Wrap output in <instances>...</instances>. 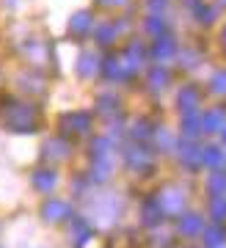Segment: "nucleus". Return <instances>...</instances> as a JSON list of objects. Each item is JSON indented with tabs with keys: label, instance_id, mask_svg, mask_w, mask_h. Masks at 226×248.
Returning a JSON list of instances; mask_svg holds the SVG:
<instances>
[{
	"label": "nucleus",
	"instance_id": "26",
	"mask_svg": "<svg viewBox=\"0 0 226 248\" xmlns=\"http://www.w3.org/2000/svg\"><path fill=\"white\" fill-rule=\"evenodd\" d=\"M218 6H226V0H218Z\"/></svg>",
	"mask_w": 226,
	"mask_h": 248
},
{
	"label": "nucleus",
	"instance_id": "7",
	"mask_svg": "<svg viewBox=\"0 0 226 248\" xmlns=\"http://www.w3.org/2000/svg\"><path fill=\"white\" fill-rule=\"evenodd\" d=\"M88 31H91V14H88V11H78V14L72 17V22H69V33L78 36V39H83Z\"/></svg>",
	"mask_w": 226,
	"mask_h": 248
},
{
	"label": "nucleus",
	"instance_id": "1",
	"mask_svg": "<svg viewBox=\"0 0 226 248\" xmlns=\"http://www.w3.org/2000/svg\"><path fill=\"white\" fill-rule=\"evenodd\" d=\"M33 119H36L33 108L14 105V110H9V116H6V127H9V130H14V133H31Z\"/></svg>",
	"mask_w": 226,
	"mask_h": 248
},
{
	"label": "nucleus",
	"instance_id": "22",
	"mask_svg": "<svg viewBox=\"0 0 226 248\" xmlns=\"http://www.w3.org/2000/svg\"><path fill=\"white\" fill-rule=\"evenodd\" d=\"M196 155H199V152L193 149L191 143H188V146H182V163H196V160H199Z\"/></svg>",
	"mask_w": 226,
	"mask_h": 248
},
{
	"label": "nucleus",
	"instance_id": "5",
	"mask_svg": "<svg viewBox=\"0 0 226 248\" xmlns=\"http://www.w3.org/2000/svg\"><path fill=\"white\" fill-rule=\"evenodd\" d=\"M116 213H119V204H116L113 196H102V199L94 204V218H102V223H113Z\"/></svg>",
	"mask_w": 226,
	"mask_h": 248
},
{
	"label": "nucleus",
	"instance_id": "12",
	"mask_svg": "<svg viewBox=\"0 0 226 248\" xmlns=\"http://www.w3.org/2000/svg\"><path fill=\"white\" fill-rule=\"evenodd\" d=\"M174 42H171V39H157V45L152 47V53H155V58L157 61H163V58H171V55H174Z\"/></svg>",
	"mask_w": 226,
	"mask_h": 248
},
{
	"label": "nucleus",
	"instance_id": "19",
	"mask_svg": "<svg viewBox=\"0 0 226 248\" xmlns=\"http://www.w3.org/2000/svg\"><path fill=\"white\" fill-rule=\"evenodd\" d=\"M221 240H224V232L221 229H215V226H212V229H207V246H221Z\"/></svg>",
	"mask_w": 226,
	"mask_h": 248
},
{
	"label": "nucleus",
	"instance_id": "21",
	"mask_svg": "<svg viewBox=\"0 0 226 248\" xmlns=\"http://www.w3.org/2000/svg\"><path fill=\"white\" fill-rule=\"evenodd\" d=\"M224 187H226V177H221V174H215V177L210 179V190H212V193H221Z\"/></svg>",
	"mask_w": 226,
	"mask_h": 248
},
{
	"label": "nucleus",
	"instance_id": "11",
	"mask_svg": "<svg viewBox=\"0 0 226 248\" xmlns=\"http://www.w3.org/2000/svg\"><path fill=\"white\" fill-rule=\"evenodd\" d=\"M201 127L207 130V133H215V130H221L224 127V110H210L207 116H204V122H201Z\"/></svg>",
	"mask_w": 226,
	"mask_h": 248
},
{
	"label": "nucleus",
	"instance_id": "20",
	"mask_svg": "<svg viewBox=\"0 0 226 248\" xmlns=\"http://www.w3.org/2000/svg\"><path fill=\"white\" fill-rule=\"evenodd\" d=\"M221 152L218 149H204V163H207V166H218V163H221Z\"/></svg>",
	"mask_w": 226,
	"mask_h": 248
},
{
	"label": "nucleus",
	"instance_id": "18",
	"mask_svg": "<svg viewBox=\"0 0 226 248\" xmlns=\"http://www.w3.org/2000/svg\"><path fill=\"white\" fill-rule=\"evenodd\" d=\"M210 86H212V91H215V94H226V69L215 72V75H212V80H210Z\"/></svg>",
	"mask_w": 226,
	"mask_h": 248
},
{
	"label": "nucleus",
	"instance_id": "10",
	"mask_svg": "<svg viewBox=\"0 0 226 248\" xmlns=\"http://www.w3.org/2000/svg\"><path fill=\"white\" fill-rule=\"evenodd\" d=\"M94 72H97V58L91 53H83L78 58V75L80 78H91Z\"/></svg>",
	"mask_w": 226,
	"mask_h": 248
},
{
	"label": "nucleus",
	"instance_id": "27",
	"mask_svg": "<svg viewBox=\"0 0 226 248\" xmlns=\"http://www.w3.org/2000/svg\"><path fill=\"white\" fill-rule=\"evenodd\" d=\"M224 42H226V31H224Z\"/></svg>",
	"mask_w": 226,
	"mask_h": 248
},
{
	"label": "nucleus",
	"instance_id": "23",
	"mask_svg": "<svg viewBox=\"0 0 226 248\" xmlns=\"http://www.w3.org/2000/svg\"><path fill=\"white\" fill-rule=\"evenodd\" d=\"M149 25H146V31L149 33H163V25H160V19H146Z\"/></svg>",
	"mask_w": 226,
	"mask_h": 248
},
{
	"label": "nucleus",
	"instance_id": "3",
	"mask_svg": "<svg viewBox=\"0 0 226 248\" xmlns=\"http://www.w3.org/2000/svg\"><path fill=\"white\" fill-rule=\"evenodd\" d=\"M42 218L47 223H58V221H66L69 218V204L61 202V199H47L42 207Z\"/></svg>",
	"mask_w": 226,
	"mask_h": 248
},
{
	"label": "nucleus",
	"instance_id": "25",
	"mask_svg": "<svg viewBox=\"0 0 226 248\" xmlns=\"http://www.w3.org/2000/svg\"><path fill=\"white\" fill-rule=\"evenodd\" d=\"M99 3H102V6H122L124 0H99Z\"/></svg>",
	"mask_w": 226,
	"mask_h": 248
},
{
	"label": "nucleus",
	"instance_id": "17",
	"mask_svg": "<svg viewBox=\"0 0 226 248\" xmlns=\"http://www.w3.org/2000/svg\"><path fill=\"white\" fill-rule=\"evenodd\" d=\"M165 83H168V72H165V69L155 66V69L149 72V86H152V89H163Z\"/></svg>",
	"mask_w": 226,
	"mask_h": 248
},
{
	"label": "nucleus",
	"instance_id": "13",
	"mask_svg": "<svg viewBox=\"0 0 226 248\" xmlns=\"http://www.w3.org/2000/svg\"><path fill=\"white\" fill-rule=\"evenodd\" d=\"M199 229H201L199 215H185L182 221H179V232H182L185 237H193V234H196Z\"/></svg>",
	"mask_w": 226,
	"mask_h": 248
},
{
	"label": "nucleus",
	"instance_id": "16",
	"mask_svg": "<svg viewBox=\"0 0 226 248\" xmlns=\"http://www.w3.org/2000/svg\"><path fill=\"white\" fill-rule=\"evenodd\" d=\"M149 160L152 157H149L144 149H130L127 152V163H130L132 169H144V166H149Z\"/></svg>",
	"mask_w": 226,
	"mask_h": 248
},
{
	"label": "nucleus",
	"instance_id": "15",
	"mask_svg": "<svg viewBox=\"0 0 226 248\" xmlns=\"http://www.w3.org/2000/svg\"><path fill=\"white\" fill-rule=\"evenodd\" d=\"M94 36H97L99 45H111L113 36H116V28L108 25V22H99V28H94Z\"/></svg>",
	"mask_w": 226,
	"mask_h": 248
},
{
	"label": "nucleus",
	"instance_id": "8",
	"mask_svg": "<svg viewBox=\"0 0 226 248\" xmlns=\"http://www.w3.org/2000/svg\"><path fill=\"white\" fill-rule=\"evenodd\" d=\"M157 204H160V210H165V213H177L182 207V193L177 187H168V190H163V196H160Z\"/></svg>",
	"mask_w": 226,
	"mask_h": 248
},
{
	"label": "nucleus",
	"instance_id": "24",
	"mask_svg": "<svg viewBox=\"0 0 226 248\" xmlns=\"http://www.w3.org/2000/svg\"><path fill=\"white\" fill-rule=\"evenodd\" d=\"M168 6V0H149V11H163Z\"/></svg>",
	"mask_w": 226,
	"mask_h": 248
},
{
	"label": "nucleus",
	"instance_id": "14",
	"mask_svg": "<svg viewBox=\"0 0 226 248\" xmlns=\"http://www.w3.org/2000/svg\"><path fill=\"white\" fill-rule=\"evenodd\" d=\"M64 155H66V143H64L61 138H58V141L50 138V141L44 143V157H64Z\"/></svg>",
	"mask_w": 226,
	"mask_h": 248
},
{
	"label": "nucleus",
	"instance_id": "9",
	"mask_svg": "<svg viewBox=\"0 0 226 248\" xmlns=\"http://www.w3.org/2000/svg\"><path fill=\"white\" fill-rule=\"evenodd\" d=\"M177 105H179V110H185V113H193V110H196V105H199V94H196V89H193V86H188V89L179 91Z\"/></svg>",
	"mask_w": 226,
	"mask_h": 248
},
{
	"label": "nucleus",
	"instance_id": "4",
	"mask_svg": "<svg viewBox=\"0 0 226 248\" xmlns=\"http://www.w3.org/2000/svg\"><path fill=\"white\" fill-rule=\"evenodd\" d=\"M69 240L75 248H83L91 240V226H88V221H83V218H75L69 226Z\"/></svg>",
	"mask_w": 226,
	"mask_h": 248
},
{
	"label": "nucleus",
	"instance_id": "6",
	"mask_svg": "<svg viewBox=\"0 0 226 248\" xmlns=\"http://www.w3.org/2000/svg\"><path fill=\"white\" fill-rule=\"evenodd\" d=\"M58 185V174L52 169H39V171H33V187L36 190H52V187Z\"/></svg>",
	"mask_w": 226,
	"mask_h": 248
},
{
	"label": "nucleus",
	"instance_id": "28",
	"mask_svg": "<svg viewBox=\"0 0 226 248\" xmlns=\"http://www.w3.org/2000/svg\"><path fill=\"white\" fill-rule=\"evenodd\" d=\"M224 141H226V133H224Z\"/></svg>",
	"mask_w": 226,
	"mask_h": 248
},
{
	"label": "nucleus",
	"instance_id": "2",
	"mask_svg": "<svg viewBox=\"0 0 226 248\" xmlns=\"http://www.w3.org/2000/svg\"><path fill=\"white\" fill-rule=\"evenodd\" d=\"M88 127H91V119H88V113H80V110H75V113H64L61 116V133H88Z\"/></svg>",
	"mask_w": 226,
	"mask_h": 248
}]
</instances>
